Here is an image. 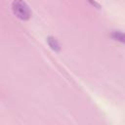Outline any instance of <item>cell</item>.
<instances>
[{"label": "cell", "mask_w": 125, "mask_h": 125, "mask_svg": "<svg viewBox=\"0 0 125 125\" xmlns=\"http://www.w3.org/2000/svg\"><path fill=\"white\" fill-rule=\"evenodd\" d=\"M13 13L21 21H28L31 17V12L27 4L22 0H14L12 3Z\"/></svg>", "instance_id": "6da1fadb"}, {"label": "cell", "mask_w": 125, "mask_h": 125, "mask_svg": "<svg viewBox=\"0 0 125 125\" xmlns=\"http://www.w3.org/2000/svg\"><path fill=\"white\" fill-rule=\"evenodd\" d=\"M110 37L115 40V41H118L120 43H123L125 44V33L120 31V30H113L110 32Z\"/></svg>", "instance_id": "7a4b0ae2"}, {"label": "cell", "mask_w": 125, "mask_h": 125, "mask_svg": "<svg viewBox=\"0 0 125 125\" xmlns=\"http://www.w3.org/2000/svg\"><path fill=\"white\" fill-rule=\"evenodd\" d=\"M47 43L49 45V47L55 51V52H60L61 51V47H60V44L58 42V40L54 37V36H48L47 37Z\"/></svg>", "instance_id": "3957f363"}, {"label": "cell", "mask_w": 125, "mask_h": 125, "mask_svg": "<svg viewBox=\"0 0 125 125\" xmlns=\"http://www.w3.org/2000/svg\"><path fill=\"white\" fill-rule=\"evenodd\" d=\"M88 2L92 5V6H94V7H96L97 9H101V5L99 4V3H97L95 0H88Z\"/></svg>", "instance_id": "277c9868"}]
</instances>
